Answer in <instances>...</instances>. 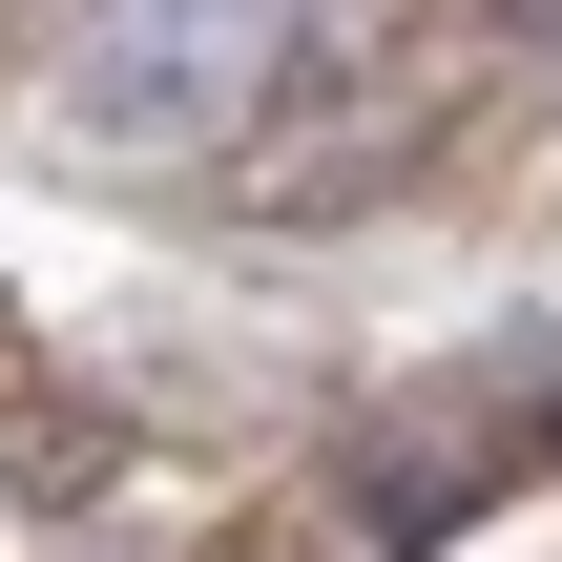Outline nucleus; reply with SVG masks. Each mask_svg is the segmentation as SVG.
<instances>
[{
  "mask_svg": "<svg viewBox=\"0 0 562 562\" xmlns=\"http://www.w3.org/2000/svg\"><path fill=\"white\" fill-rule=\"evenodd\" d=\"M292 42V0H83V42H63V125L83 146H209L229 104H250V63Z\"/></svg>",
  "mask_w": 562,
  "mask_h": 562,
  "instance_id": "nucleus-1",
  "label": "nucleus"
}]
</instances>
